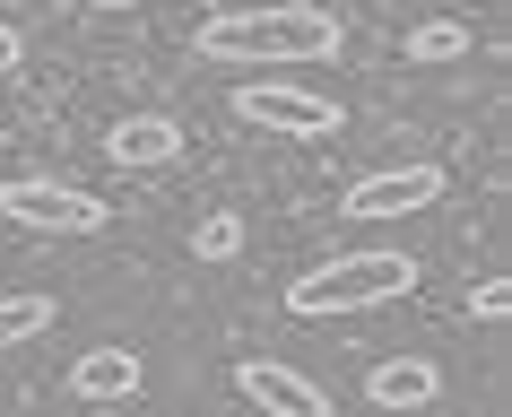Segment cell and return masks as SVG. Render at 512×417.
Segmentation results:
<instances>
[{
	"label": "cell",
	"mask_w": 512,
	"mask_h": 417,
	"mask_svg": "<svg viewBox=\"0 0 512 417\" xmlns=\"http://www.w3.org/2000/svg\"><path fill=\"white\" fill-rule=\"evenodd\" d=\"M191 53L217 70H304L339 53V18L330 9H226L191 35Z\"/></svg>",
	"instance_id": "6da1fadb"
},
{
	"label": "cell",
	"mask_w": 512,
	"mask_h": 417,
	"mask_svg": "<svg viewBox=\"0 0 512 417\" xmlns=\"http://www.w3.org/2000/svg\"><path fill=\"white\" fill-rule=\"evenodd\" d=\"M408 287H417V261H408V252H339V261H322L313 278H296V287H287V313L330 322V313L391 305V296H408Z\"/></svg>",
	"instance_id": "7a4b0ae2"
},
{
	"label": "cell",
	"mask_w": 512,
	"mask_h": 417,
	"mask_svg": "<svg viewBox=\"0 0 512 417\" xmlns=\"http://www.w3.org/2000/svg\"><path fill=\"white\" fill-rule=\"evenodd\" d=\"M235 122H252V131H270V139H339V105L313 96V87H296V79H243Z\"/></svg>",
	"instance_id": "3957f363"
},
{
	"label": "cell",
	"mask_w": 512,
	"mask_h": 417,
	"mask_svg": "<svg viewBox=\"0 0 512 417\" xmlns=\"http://www.w3.org/2000/svg\"><path fill=\"white\" fill-rule=\"evenodd\" d=\"M0 218L27 226V235H96L113 218L96 192L79 183H44V174H18V183H0Z\"/></svg>",
	"instance_id": "277c9868"
},
{
	"label": "cell",
	"mask_w": 512,
	"mask_h": 417,
	"mask_svg": "<svg viewBox=\"0 0 512 417\" xmlns=\"http://www.w3.org/2000/svg\"><path fill=\"white\" fill-rule=\"evenodd\" d=\"M443 200V166H426V157H408V166H382V174H356L348 183V218H417V209H434Z\"/></svg>",
	"instance_id": "5b68a950"
},
{
	"label": "cell",
	"mask_w": 512,
	"mask_h": 417,
	"mask_svg": "<svg viewBox=\"0 0 512 417\" xmlns=\"http://www.w3.org/2000/svg\"><path fill=\"white\" fill-rule=\"evenodd\" d=\"M235 391H243L261 417H330V391L304 383L296 365H278V357H243V365H235Z\"/></svg>",
	"instance_id": "8992f818"
},
{
	"label": "cell",
	"mask_w": 512,
	"mask_h": 417,
	"mask_svg": "<svg viewBox=\"0 0 512 417\" xmlns=\"http://www.w3.org/2000/svg\"><path fill=\"white\" fill-rule=\"evenodd\" d=\"M434 391H443L434 357H382L374 374H365V400H374V409H434Z\"/></svg>",
	"instance_id": "52a82bcc"
},
{
	"label": "cell",
	"mask_w": 512,
	"mask_h": 417,
	"mask_svg": "<svg viewBox=\"0 0 512 417\" xmlns=\"http://www.w3.org/2000/svg\"><path fill=\"white\" fill-rule=\"evenodd\" d=\"M139 383H148L139 348H87V357L70 365V391H79V400H131Z\"/></svg>",
	"instance_id": "ba28073f"
},
{
	"label": "cell",
	"mask_w": 512,
	"mask_h": 417,
	"mask_svg": "<svg viewBox=\"0 0 512 417\" xmlns=\"http://www.w3.org/2000/svg\"><path fill=\"white\" fill-rule=\"evenodd\" d=\"M174 148H183V131H174L165 113H131V122H113V131H105L113 166H174Z\"/></svg>",
	"instance_id": "9c48e42d"
},
{
	"label": "cell",
	"mask_w": 512,
	"mask_h": 417,
	"mask_svg": "<svg viewBox=\"0 0 512 417\" xmlns=\"http://www.w3.org/2000/svg\"><path fill=\"white\" fill-rule=\"evenodd\" d=\"M417 70H443V61H469V27H452V18H426V27H408L400 44Z\"/></svg>",
	"instance_id": "30bf717a"
},
{
	"label": "cell",
	"mask_w": 512,
	"mask_h": 417,
	"mask_svg": "<svg viewBox=\"0 0 512 417\" xmlns=\"http://www.w3.org/2000/svg\"><path fill=\"white\" fill-rule=\"evenodd\" d=\"M53 331V296H0V348H27V339H44Z\"/></svg>",
	"instance_id": "8fae6325"
},
{
	"label": "cell",
	"mask_w": 512,
	"mask_h": 417,
	"mask_svg": "<svg viewBox=\"0 0 512 417\" xmlns=\"http://www.w3.org/2000/svg\"><path fill=\"white\" fill-rule=\"evenodd\" d=\"M191 252H200V261H235L243 252V218L235 209H209V218L191 226Z\"/></svg>",
	"instance_id": "7c38bea8"
},
{
	"label": "cell",
	"mask_w": 512,
	"mask_h": 417,
	"mask_svg": "<svg viewBox=\"0 0 512 417\" xmlns=\"http://www.w3.org/2000/svg\"><path fill=\"white\" fill-rule=\"evenodd\" d=\"M469 313H478V322H504L512 313V278H478V287H469Z\"/></svg>",
	"instance_id": "4fadbf2b"
},
{
	"label": "cell",
	"mask_w": 512,
	"mask_h": 417,
	"mask_svg": "<svg viewBox=\"0 0 512 417\" xmlns=\"http://www.w3.org/2000/svg\"><path fill=\"white\" fill-rule=\"evenodd\" d=\"M18 53H27V35H18V27H9V18H0V79L18 70Z\"/></svg>",
	"instance_id": "5bb4252c"
},
{
	"label": "cell",
	"mask_w": 512,
	"mask_h": 417,
	"mask_svg": "<svg viewBox=\"0 0 512 417\" xmlns=\"http://www.w3.org/2000/svg\"><path fill=\"white\" fill-rule=\"evenodd\" d=\"M87 9H148V0H87Z\"/></svg>",
	"instance_id": "9a60e30c"
}]
</instances>
